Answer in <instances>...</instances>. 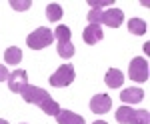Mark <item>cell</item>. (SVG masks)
Instances as JSON below:
<instances>
[{"mask_svg":"<svg viewBox=\"0 0 150 124\" xmlns=\"http://www.w3.org/2000/svg\"><path fill=\"white\" fill-rule=\"evenodd\" d=\"M20 96H22L26 102L40 106V110H42L44 114H48V116H56L58 110H60V104H58L44 88H40V86L26 84V86L22 88V92H20Z\"/></svg>","mask_w":150,"mask_h":124,"instance_id":"1","label":"cell"},{"mask_svg":"<svg viewBox=\"0 0 150 124\" xmlns=\"http://www.w3.org/2000/svg\"><path fill=\"white\" fill-rule=\"evenodd\" d=\"M88 20L90 24H104V26H108V28H118V26H122L124 22V12L120 10V8H108V10H90L88 12Z\"/></svg>","mask_w":150,"mask_h":124,"instance_id":"2","label":"cell"},{"mask_svg":"<svg viewBox=\"0 0 150 124\" xmlns=\"http://www.w3.org/2000/svg\"><path fill=\"white\" fill-rule=\"evenodd\" d=\"M114 116H116V122L120 124H148L150 122L148 110H136V108H130V106H120Z\"/></svg>","mask_w":150,"mask_h":124,"instance_id":"3","label":"cell"},{"mask_svg":"<svg viewBox=\"0 0 150 124\" xmlns=\"http://www.w3.org/2000/svg\"><path fill=\"white\" fill-rule=\"evenodd\" d=\"M52 40H54V32L50 28L40 26V28H36V30H32V32L28 34L26 44H28L30 50H42V48L52 44Z\"/></svg>","mask_w":150,"mask_h":124,"instance_id":"4","label":"cell"},{"mask_svg":"<svg viewBox=\"0 0 150 124\" xmlns=\"http://www.w3.org/2000/svg\"><path fill=\"white\" fill-rule=\"evenodd\" d=\"M54 32V38H56V50H58V56L62 58H72L74 56V46L70 42V28L68 26H64V24H60L58 28L52 30Z\"/></svg>","mask_w":150,"mask_h":124,"instance_id":"5","label":"cell"},{"mask_svg":"<svg viewBox=\"0 0 150 124\" xmlns=\"http://www.w3.org/2000/svg\"><path fill=\"white\" fill-rule=\"evenodd\" d=\"M74 78H76L74 66H72L70 62H66V64H62V66L50 76V84H52L54 88H64V86H70V84L74 82Z\"/></svg>","mask_w":150,"mask_h":124,"instance_id":"6","label":"cell"},{"mask_svg":"<svg viewBox=\"0 0 150 124\" xmlns=\"http://www.w3.org/2000/svg\"><path fill=\"white\" fill-rule=\"evenodd\" d=\"M128 74L134 82H146L148 80V60L142 56L132 58L130 68H128Z\"/></svg>","mask_w":150,"mask_h":124,"instance_id":"7","label":"cell"},{"mask_svg":"<svg viewBox=\"0 0 150 124\" xmlns=\"http://www.w3.org/2000/svg\"><path fill=\"white\" fill-rule=\"evenodd\" d=\"M110 108H112V98H110L108 94L98 92V94L92 96V100H90V110H92L94 114H106Z\"/></svg>","mask_w":150,"mask_h":124,"instance_id":"8","label":"cell"},{"mask_svg":"<svg viewBox=\"0 0 150 124\" xmlns=\"http://www.w3.org/2000/svg\"><path fill=\"white\" fill-rule=\"evenodd\" d=\"M26 84H28V72L26 70H14L8 76V88L16 94H20Z\"/></svg>","mask_w":150,"mask_h":124,"instance_id":"9","label":"cell"},{"mask_svg":"<svg viewBox=\"0 0 150 124\" xmlns=\"http://www.w3.org/2000/svg\"><path fill=\"white\" fill-rule=\"evenodd\" d=\"M82 38H84L86 44H96V42H100L104 38V32L98 24H88L84 28V32H82Z\"/></svg>","mask_w":150,"mask_h":124,"instance_id":"10","label":"cell"},{"mask_svg":"<svg viewBox=\"0 0 150 124\" xmlns=\"http://www.w3.org/2000/svg\"><path fill=\"white\" fill-rule=\"evenodd\" d=\"M54 118H56L58 124H84V118L80 114L72 112V110H64V108H60Z\"/></svg>","mask_w":150,"mask_h":124,"instance_id":"11","label":"cell"},{"mask_svg":"<svg viewBox=\"0 0 150 124\" xmlns=\"http://www.w3.org/2000/svg\"><path fill=\"white\" fill-rule=\"evenodd\" d=\"M104 82H106L110 88H120L122 82H124V76H122V72H120L118 68H110V70L106 72V76H104Z\"/></svg>","mask_w":150,"mask_h":124,"instance_id":"12","label":"cell"},{"mask_svg":"<svg viewBox=\"0 0 150 124\" xmlns=\"http://www.w3.org/2000/svg\"><path fill=\"white\" fill-rule=\"evenodd\" d=\"M120 98H122V102H126V104H138L144 98V92L140 90V88H126V90H122Z\"/></svg>","mask_w":150,"mask_h":124,"instance_id":"13","label":"cell"},{"mask_svg":"<svg viewBox=\"0 0 150 124\" xmlns=\"http://www.w3.org/2000/svg\"><path fill=\"white\" fill-rule=\"evenodd\" d=\"M22 60V50L18 46H10L4 50V62L6 64H18Z\"/></svg>","mask_w":150,"mask_h":124,"instance_id":"14","label":"cell"},{"mask_svg":"<svg viewBox=\"0 0 150 124\" xmlns=\"http://www.w3.org/2000/svg\"><path fill=\"white\" fill-rule=\"evenodd\" d=\"M128 30L132 34H136V36H142V34H146V22L144 20H140V18H130L128 20Z\"/></svg>","mask_w":150,"mask_h":124,"instance_id":"15","label":"cell"},{"mask_svg":"<svg viewBox=\"0 0 150 124\" xmlns=\"http://www.w3.org/2000/svg\"><path fill=\"white\" fill-rule=\"evenodd\" d=\"M46 16H48V20H52V22H58V20H60L62 8H60L58 2H50V4L46 6Z\"/></svg>","mask_w":150,"mask_h":124,"instance_id":"16","label":"cell"},{"mask_svg":"<svg viewBox=\"0 0 150 124\" xmlns=\"http://www.w3.org/2000/svg\"><path fill=\"white\" fill-rule=\"evenodd\" d=\"M90 10H100V8H114V0H90L88 2Z\"/></svg>","mask_w":150,"mask_h":124,"instance_id":"17","label":"cell"},{"mask_svg":"<svg viewBox=\"0 0 150 124\" xmlns=\"http://www.w3.org/2000/svg\"><path fill=\"white\" fill-rule=\"evenodd\" d=\"M30 4H32L30 0H24V2H16V0H12V2H10V6L14 8V10H18V12L28 10V8H30Z\"/></svg>","mask_w":150,"mask_h":124,"instance_id":"18","label":"cell"},{"mask_svg":"<svg viewBox=\"0 0 150 124\" xmlns=\"http://www.w3.org/2000/svg\"><path fill=\"white\" fill-rule=\"evenodd\" d=\"M10 76V72H8V68L4 66V64H0V82H4V80H8Z\"/></svg>","mask_w":150,"mask_h":124,"instance_id":"19","label":"cell"},{"mask_svg":"<svg viewBox=\"0 0 150 124\" xmlns=\"http://www.w3.org/2000/svg\"><path fill=\"white\" fill-rule=\"evenodd\" d=\"M92 124H106V122H104V120H94Z\"/></svg>","mask_w":150,"mask_h":124,"instance_id":"20","label":"cell"},{"mask_svg":"<svg viewBox=\"0 0 150 124\" xmlns=\"http://www.w3.org/2000/svg\"><path fill=\"white\" fill-rule=\"evenodd\" d=\"M0 124H8V122H6V120H2V118H0Z\"/></svg>","mask_w":150,"mask_h":124,"instance_id":"21","label":"cell"}]
</instances>
